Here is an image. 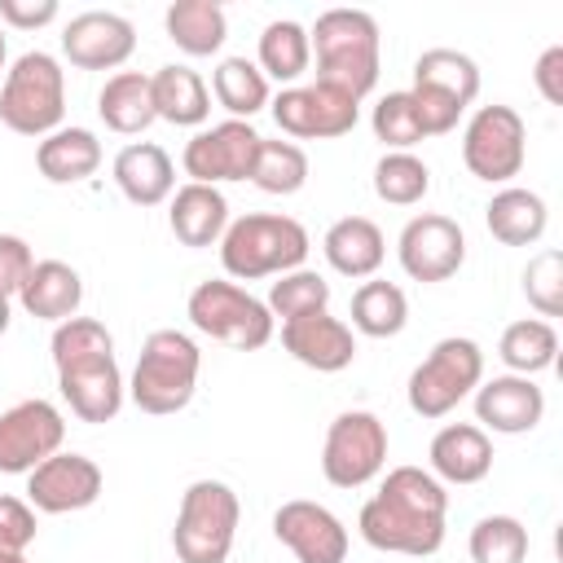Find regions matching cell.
<instances>
[{
	"mask_svg": "<svg viewBox=\"0 0 563 563\" xmlns=\"http://www.w3.org/2000/svg\"><path fill=\"white\" fill-rule=\"evenodd\" d=\"M444 515H449L444 484L422 466H396L387 471L378 493L361 506L356 528L383 554L427 559L444 545Z\"/></svg>",
	"mask_w": 563,
	"mask_h": 563,
	"instance_id": "6da1fadb",
	"label": "cell"
},
{
	"mask_svg": "<svg viewBox=\"0 0 563 563\" xmlns=\"http://www.w3.org/2000/svg\"><path fill=\"white\" fill-rule=\"evenodd\" d=\"M57 387L79 422H110L123 409V374L114 361V339L92 317H70L53 330Z\"/></svg>",
	"mask_w": 563,
	"mask_h": 563,
	"instance_id": "7a4b0ae2",
	"label": "cell"
},
{
	"mask_svg": "<svg viewBox=\"0 0 563 563\" xmlns=\"http://www.w3.org/2000/svg\"><path fill=\"white\" fill-rule=\"evenodd\" d=\"M308 48L317 53V79L365 97L378 84V22L365 9H325L308 31Z\"/></svg>",
	"mask_w": 563,
	"mask_h": 563,
	"instance_id": "3957f363",
	"label": "cell"
},
{
	"mask_svg": "<svg viewBox=\"0 0 563 563\" xmlns=\"http://www.w3.org/2000/svg\"><path fill=\"white\" fill-rule=\"evenodd\" d=\"M312 242H308V229L290 216H273V211H251V216H238L224 238H220V264L229 277L238 282H255V277H282V273H295L303 268Z\"/></svg>",
	"mask_w": 563,
	"mask_h": 563,
	"instance_id": "277c9868",
	"label": "cell"
},
{
	"mask_svg": "<svg viewBox=\"0 0 563 563\" xmlns=\"http://www.w3.org/2000/svg\"><path fill=\"white\" fill-rule=\"evenodd\" d=\"M198 369H202V352H198V343L189 334H180V330H154L141 343V356H136L128 396H132V405L141 413H154V418L180 413L194 400Z\"/></svg>",
	"mask_w": 563,
	"mask_h": 563,
	"instance_id": "5b68a950",
	"label": "cell"
},
{
	"mask_svg": "<svg viewBox=\"0 0 563 563\" xmlns=\"http://www.w3.org/2000/svg\"><path fill=\"white\" fill-rule=\"evenodd\" d=\"M66 114V70L53 53L31 48L4 70L0 88V123L18 136H48Z\"/></svg>",
	"mask_w": 563,
	"mask_h": 563,
	"instance_id": "8992f818",
	"label": "cell"
},
{
	"mask_svg": "<svg viewBox=\"0 0 563 563\" xmlns=\"http://www.w3.org/2000/svg\"><path fill=\"white\" fill-rule=\"evenodd\" d=\"M238 519H242V501L229 484L194 479L180 493V510H176V528H172L176 559L180 563H229Z\"/></svg>",
	"mask_w": 563,
	"mask_h": 563,
	"instance_id": "52a82bcc",
	"label": "cell"
},
{
	"mask_svg": "<svg viewBox=\"0 0 563 563\" xmlns=\"http://www.w3.org/2000/svg\"><path fill=\"white\" fill-rule=\"evenodd\" d=\"M479 383H484V352H479V343L475 339H462V334H449L409 374L405 396H409V409L418 418H444Z\"/></svg>",
	"mask_w": 563,
	"mask_h": 563,
	"instance_id": "ba28073f",
	"label": "cell"
},
{
	"mask_svg": "<svg viewBox=\"0 0 563 563\" xmlns=\"http://www.w3.org/2000/svg\"><path fill=\"white\" fill-rule=\"evenodd\" d=\"M418 119L427 136H444L457 128L466 106L479 97V66L457 48H427L413 62V88H409Z\"/></svg>",
	"mask_w": 563,
	"mask_h": 563,
	"instance_id": "9c48e42d",
	"label": "cell"
},
{
	"mask_svg": "<svg viewBox=\"0 0 563 563\" xmlns=\"http://www.w3.org/2000/svg\"><path fill=\"white\" fill-rule=\"evenodd\" d=\"M189 321L198 334L224 343V347H238V352H255L273 339V312L264 299L246 295L238 282H224V277H211V282H198L194 295H189Z\"/></svg>",
	"mask_w": 563,
	"mask_h": 563,
	"instance_id": "30bf717a",
	"label": "cell"
},
{
	"mask_svg": "<svg viewBox=\"0 0 563 563\" xmlns=\"http://www.w3.org/2000/svg\"><path fill=\"white\" fill-rule=\"evenodd\" d=\"M523 154H528V128L519 119V110L510 106H479L462 132V163L475 180L488 185H506L510 176L523 172Z\"/></svg>",
	"mask_w": 563,
	"mask_h": 563,
	"instance_id": "8fae6325",
	"label": "cell"
},
{
	"mask_svg": "<svg viewBox=\"0 0 563 563\" xmlns=\"http://www.w3.org/2000/svg\"><path fill=\"white\" fill-rule=\"evenodd\" d=\"M387 462V427L369 409H347L330 422L325 449H321V475L334 488H361L369 484Z\"/></svg>",
	"mask_w": 563,
	"mask_h": 563,
	"instance_id": "7c38bea8",
	"label": "cell"
},
{
	"mask_svg": "<svg viewBox=\"0 0 563 563\" xmlns=\"http://www.w3.org/2000/svg\"><path fill=\"white\" fill-rule=\"evenodd\" d=\"M273 119L286 136H299V141H334V136H347L361 119V101L330 88V84H290L282 88L273 101Z\"/></svg>",
	"mask_w": 563,
	"mask_h": 563,
	"instance_id": "4fadbf2b",
	"label": "cell"
},
{
	"mask_svg": "<svg viewBox=\"0 0 563 563\" xmlns=\"http://www.w3.org/2000/svg\"><path fill=\"white\" fill-rule=\"evenodd\" d=\"M260 132L242 119H224V123H211L202 132H194L185 141V176L194 185H220V180H251L255 172V158H260Z\"/></svg>",
	"mask_w": 563,
	"mask_h": 563,
	"instance_id": "5bb4252c",
	"label": "cell"
},
{
	"mask_svg": "<svg viewBox=\"0 0 563 563\" xmlns=\"http://www.w3.org/2000/svg\"><path fill=\"white\" fill-rule=\"evenodd\" d=\"M66 418L48 400H18L0 413V475H31L44 457L62 453Z\"/></svg>",
	"mask_w": 563,
	"mask_h": 563,
	"instance_id": "9a60e30c",
	"label": "cell"
},
{
	"mask_svg": "<svg viewBox=\"0 0 563 563\" xmlns=\"http://www.w3.org/2000/svg\"><path fill=\"white\" fill-rule=\"evenodd\" d=\"M396 255L413 282H449L466 260V238H462L457 220H449L440 211H422L400 229Z\"/></svg>",
	"mask_w": 563,
	"mask_h": 563,
	"instance_id": "2e32d148",
	"label": "cell"
},
{
	"mask_svg": "<svg viewBox=\"0 0 563 563\" xmlns=\"http://www.w3.org/2000/svg\"><path fill=\"white\" fill-rule=\"evenodd\" d=\"M273 537L299 563H343L347 559V528L321 501H282L273 515Z\"/></svg>",
	"mask_w": 563,
	"mask_h": 563,
	"instance_id": "e0dca14e",
	"label": "cell"
},
{
	"mask_svg": "<svg viewBox=\"0 0 563 563\" xmlns=\"http://www.w3.org/2000/svg\"><path fill=\"white\" fill-rule=\"evenodd\" d=\"M101 466L84 453H53L26 475V497L44 515H70L101 497Z\"/></svg>",
	"mask_w": 563,
	"mask_h": 563,
	"instance_id": "ac0fdd59",
	"label": "cell"
},
{
	"mask_svg": "<svg viewBox=\"0 0 563 563\" xmlns=\"http://www.w3.org/2000/svg\"><path fill=\"white\" fill-rule=\"evenodd\" d=\"M136 48V26L123 13L110 9H88L66 22L62 31V53L79 70H119Z\"/></svg>",
	"mask_w": 563,
	"mask_h": 563,
	"instance_id": "d6986e66",
	"label": "cell"
},
{
	"mask_svg": "<svg viewBox=\"0 0 563 563\" xmlns=\"http://www.w3.org/2000/svg\"><path fill=\"white\" fill-rule=\"evenodd\" d=\"M282 347L299 365H308L317 374H339V369H347L356 361V334H352V325H343L325 308L282 321Z\"/></svg>",
	"mask_w": 563,
	"mask_h": 563,
	"instance_id": "ffe728a7",
	"label": "cell"
},
{
	"mask_svg": "<svg viewBox=\"0 0 563 563\" xmlns=\"http://www.w3.org/2000/svg\"><path fill=\"white\" fill-rule=\"evenodd\" d=\"M475 418L488 431L523 435V431H532L545 418V396L523 374H497V378L475 387Z\"/></svg>",
	"mask_w": 563,
	"mask_h": 563,
	"instance_id": "44dd1931",
	"label": "cell"
},
{
	"mask_svg": "<svg viewBox=\"0 0 563 563\" xmlns=\"http://www.w3.org/2000/svg\"><path fill=\"white\" fill-rule=\"evenodd\" d=\"M114 185L132 207H158L176 189V167L163 145L154 141H132L114 154Z\"/></svg>",
	"mask_w": 563,
	"mask_h": 563,
	"instance_id": "7402d4cb",
	"label": "cell"
},
{
	"mask_svg": "<svg viewBox=\"0 0 563 563\" xmlns=\"http://www.w3.org/2000/svg\"><path fill=\"white\" fill-rule=\"evenodd\" d=\"M431 471L444 484H479L493 471V440L475 422H449L431 440Z\"/></svg>",
	"mask_w": 563,
	"mask_h": 563,
	"instance_id": "603a6c76",
	"label": "cell"
},
{
	"mask_svg": "<svg viewBox=\"0 0 563 563\" xmlns=\"http://www.w3.org/2000/svg\"><path fill=\"white\" fill-rule=\"evenodd\" d=\"M167 224H172V233H176L180 246L202 251V246H211V242L224 238V229H229V202H224V194L216 185H194L189 180V185H180L172 194Z\"/></svg>",
	"mask_w": 563,
	"mask_h": 563,
	"instance_id": "cb8c5ba5",
	"label": "cell"
},
{
	"mask_svg": "<svg viewBox=\"0 0 563 563\" xmlns=\"http://www.w3.org/2000/svg\"><path fill=\"white\" fill-rule=\"evenodd\" d=\"M18 303L26 308V317L35 321H70L84 303V282L66 260H40L18 295Z\"/></svg>",
	"mask_w": 563,
	"mask_h": 563,
	"instance_id": "d4e9b609",
	"label": "cell"
},
{
	"mask_svg": "<svg viewBox=\"0 0 563 563\" xmlns=\"http://www.w3.org/2000/svg\"><path fill=\"white\" fill-rule=\"evenodd\" d=\"M321 251L330 260L334 273L343 277H374L383 255H387V242H383V229L365 216H343L325 229L321 238Z\"/></svg>",
	"mask_w": 563,
	"mask_h": 563,
	"instance_id": "484cf974",
	"label": "cell"
},
{
	"mask_svg": "<svg viewBox=\"0 0 563 563\" xmlns=\"http://www.w3.org/2000/svg\"><path fill=\"white\" fill-rule=\"evenodd\" d=\"M484 224H488V233L501 246H532V242H541V233L550 224V211H545V198L541 194L519 189V185H506L484 207Z\"/></svg>",
	"mask_w": 563,
	"mask_h": 563,
	"instance_id": "4316f807",
	"label": "cell"
},
{
	"mask_svg": "<svg viewBox=\"0 0 563 563\" xmlns=\"http://www.w3.org/2000/svg\"><path fill=\"white\" fill-rule=\"evenodd\" d=\"M35 167L53 185L88 180L101 167V141L88 128H57L35 145Z\"/></svg>",
	"mask_w": 563,
	"mask_h": 563,
	"instance_id": "83f0119b",
	"label": "cell"
},
{
	"mask_svg": "<svg viewBox=\"0 0 563 563\" xmlns=\"http://www.w3.org/2000/svg\"><path fill=\"white\" fill-rule=\"evenodd\" d=\"M150 92H154V114L176 128H198L211 114V92L202 75L189 66H158L150 75Z\"/></svg>",
	"mask_w": 563,
	"mask_h": 563,
	"instance_id": "f1b7e54d",
	"label": "cell"
},
{
	"mask_svg": "<svg viewBox=\"0 0 563 563\" xmlns=\"http://www.w3.org/2000/svg\"><path fill=\"white\" fill-rule=\"evenodd\" d=\"M97 114L106 119L110 132L136 136L145 132L158 114H154V92H150V75L141 70H119L106 79V88L97 92Z\"/></svg>",
	"mask_w": 563,
	"mask_h": 563,
	"instance_id": "f546056e",
	"label": "cell"
},
{
	"mask_svg": "<svg viewBox=\"0 0 563 563\" xmlns=\"http://www.w3.org/2000/svg\"><path fill=\"white\" fill-rule=\"evenodd\" d=\"M163 26H167V40L189 57H211L229 35V18L216 0H176Z\"/></svg>",
	"mask_w": 563,
	"mask_h": 563,
	"instance_id": "4dcf8cb0",
	"label": "cell"
},
{
	"mask_svg": "<svg viewBox=\"0 0 563 563\" xmlns=\"http://www.w3.org/2000/svg\"><path fill=\"white\" fill-rule=\"evenodd\" d=\"M554 352H559V334H554V325L541 321V317L510 321V325L501 330V343H497L501 365H506L510 374H523V378L550 369V365H554Z\"/></svg>",
	"mask_w": 563,
	"mask_h": 563,
	"instance_id": "1f68e13d",
	"label": "cell"
},
{
	"mask_svg": "<svg viewBox=\"0 0 563 563\" xmlns=\"http://www.w3.org/2000/svg\"><path fill=\"white\" fill-rule=\"evenodd\" d=\"M312 62V48H308V31L290 18H277L264 26L260 35V75L264 79H277V84H295Z\"/></svg>",
	"mask_w": 563,
	"mask_h": 563,
	"instance_id": "d6a6232c",
	"label": "cell"
},
{
	"mask_svg": "<svg viewBox=\"0 0 563 563\" xmlns=\"http://www.w3.org/2000/svg\"><path fill=\"white\" fill-rule=\"evenodd\" d=\"M409 321V299L396 282H361L352 295V325L369 339H391Z\"/></svg>",
	"mask_w": 563,
	"mask_h": 563,
	"instance_id": "836d02e7",
	"label": "cell"
},
{
	"mask_svg": "<svg viewBox=\"0 0 563 563\" xmlns=\"http://www.w3.org/2000/svg\"><path fill=\"white\" fill-rule=\"evenodd\" d=\"M211 92H216V101H220L233 119H242V123L268 106V79H264L260 66L246 62V57H224V62L216 66V75H211Z\"/></svg>",
	"mask_w": 563,
	"mask_h": 563,
	"instance_id": "e575fe53",
	"label": "cell"
},
{
	"mask_svg": "<svg viewBox=\"0 0 563 563\" xmlns=\"http://www.w3.org/2000/svg\"><path fill=\"white\" fill-rule=\"evenodd\" d=\"M431 189V172L418 154H405V150H387L378 163H374V194L391 207H413L422 202Z\"/></svg>",
	"mask_w": 563,
	"mask_h": 563,
	"instance_id": "d590c367",
	"label": "cell"
},
{
	"mask_svg": "<svg viewBox=\"0 0 563 563\" xmlns=\"http://www.w3.org/2000/svg\"><path fill=\"white\" fill-rule=\"evenodd\" d=\"M471 563H523L528 559V528L515 515H484L471 528Z\"/></svg>",
	"mask_w": 563,
	"mask_h": 563,
	"instance_id": "8d00e7d4",
	"label": "cell"
},
{
	"mask_svg": "<svg viewBox=\"0 0 563 563\" xmlns=\"http://www.w3.org/2000/svg\"><path fill=\"white\" fill-rule=\"evenodd\" d=\"M303 180H308V154L295 141H260L251 185H260L264 194H299Z\"/></svg>",
	"mask_w": 563,
	"mask_h": 563,
	"instance_id": "74e56055",
	"label": "cell"
},
{
	"mask_svg": "<svg viewBox=\"0 0 563 563\" xmlns=\"http://www.w3.org/2000/svg\"><path fill=\"white\" fill-rule=\"evenodd\" d=\"M330 303V282L321 273H308V268H295V273H282L268 290V312L290 321V317H303V312H321Z\"/></svg>",
	"mask_w": 563,
	"mask_h": 563,
	"instance_id": "f35d334b",
	"label": "cell"
},
{
	"mask_svg": "<svg viewBox=\"0 0 563 563\" xmlns=\"http://www.w3.org/2000/svg\"><path fill=\"white\" fill-rule=\"evenodd\" d=\"M374 136L387 145V150H413L418 141H427V128L418 119V106L409 92H387L378 106H374Z\"/></svg>",
	"mask_w": 563,
	"mask_h": 563,
	"instance_id": "ab89813d",
	"label": "cell"
},
{
	"mask_svg": "<svg viewBox=\"0 0 563 563\" xmlns=\"http://www.w3.org/2000/svg\"><path fill=\"white\" fill-rule=\"evenodd\" d=\"M523 295L541 317H563V255L541 251L523 268Z\"/></svg>",
	"mask_w": 563,
	"mask_h": 563,
	"instance_id": "60d3db41",
	"label": "cell"
},
{
	"mask_svg": "<svg viewBox=\"0 0 563 563\" xmlns=\"http://www.w3.org/2000/svg\"><path fill=\"white\" fill-rule=\"evenodd\" d=\"M31 268H35L31 246H26L18 233H0V299L22 295V286H26Z\"/></svg>",
	"mask_w": 563,
	"mask_h": 563,
	"instance_id": "b9f144b4",
	"label": "cell"
},
{
	"mask_svg": "<svg viewBox=\"0 0 563 563\" xmlns=\"http://www.w3.org/2000/svg\"><path fill=\"white\" fill-rule=\"evenodd\" d=\"M35 541V510L22 497L0 493V550H26Z\"/></svg>",
	"mask_w": 563,
	"mask_h": 563,
	"instance_id": "7bdbcfd3",
	"label": "cell"
},
{
	"mask_svg": "<svg viewBox=\"0 0 563 563\" xmlns=\"http://www.w3.org/2000/svg\"><path fill=\"white\" fill-rule=\"evenodd\" d=\"M53 18H57V0H0V22H9L18 31L48 26Z\"/></svg>",
	"mask_w": 563,
	"mask_h": 563,
	"instance_id": "ee69618b",
	"label": "cell"
},
{
	"mask_svg": "<svg viewBox=\"0 0 563 563\" xmlns=\"http://www.w3.org/2000/svg\"><path fill=\"white\" fill-rule=\"evenodd\" d=\"M532 84H537V92H541L550 106H563V44H550V48L537 57Z\"/></svg>",
	"mask_w": 563,
	"mask_h": 563,
	"instance_id": "f6af8a7d",
	"label": "cell"
},
{
	"mask_svg": "<svg viewBox=\"0 0 563 563\" xmlns=\"http://www.w3.org/2000/svg\"><path fill=\"white\" fill-rule=\"evenodd\" d=\"M9 321H13V312H9V299H0V334L9 330Z\"/></svg>",
	"mask_w": 563,
	"mask_h": 563,
	"instance_id": "bcb514c9",
	"label": "cell"
},
{
	"mask_svg": "<svg viewBox=\"0 0 563 563\" xmlns=\"http://www.w3.org/2000/svg\"><path fill=\"white\" fill-rule=\"evenodd\" d=\"M0 563H26V554L22 550H0Z\"/></svg>",
	"mask_w": 563,
	"mask_h": 563,
	"instance_id": "7dc6e473",
	"label": "cell"
},
{
	"mask_svg": "<svg viewBox=\"0 0 563 563\" xmlns=\"http://www.w3.org/2000/svg\"><path fill=\"white\" fill-rule=\"evenodd\" d=\"M0 70H4V26H0Z\"/></svg>",
	"mask_w": 563,
	"mask_h": 563,
	"instance_id": "c3c4849f",
	"label": "cell"
}]
</instances>
